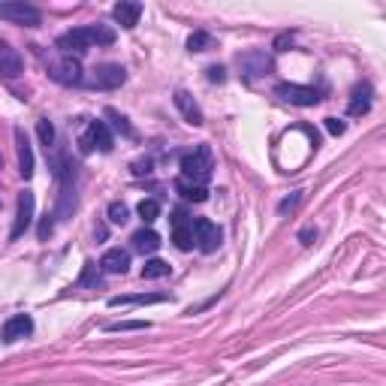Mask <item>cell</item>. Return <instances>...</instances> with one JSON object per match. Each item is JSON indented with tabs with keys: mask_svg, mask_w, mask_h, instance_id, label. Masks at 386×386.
I'll return each instance as SVG.
<instances>
[{
	"mask_svg": "<svg viewBox=\"0 0 386 386\" xmlns=\"http://www.w3.org/2000/svg\"><path fill=\"white\" fill-rule=\"evenodd\" d=\"M79 145H82L85 154H91V151H112L115 139H112V133H109V124H106V121H91V124L85 127Z\"/></svg>",
	"mask_w": 386,
	"mask_h": 386,
	"instance_id": "obj_3",
	"label": "cell"
},
{
	"mask_svg": "<svg viewBox=\"0 0 386 386\" xmlns=\"http://www.w3.org/2000/svg\"><path fill=\"white\" fill-rule=\"evenodd\" d=\"M130 329H148V323H142V320H133V323H112L109 332H130Z\"/></svg>",
	"mask_w": 386,
	"mask_h": 386,
	"instance_id": "obj_27",
	"label": "cell"
},
{
	"mask_svg": "<svg viewBox=\"0 0 386 386\" xmlns=\"http://www.w3.org/2000/svg\"><path fill=\"white\" fill-rule=\"evenodd\" d=\"M175 106H178V112L187 118V124H193V127H199L202 124V109L193 103V97L187 94V91H175Z\"/></svg>",
	"mask_w": 386,
	"mask_h": 386,
	"instance_id": "obj_16",
	"label": "cell"
},
{
	"mask_svg": "<svg viewBox=\"0 0 386 386\" xmlns=\"http://www.w3.org/2000/svg\"><path fill=\"white\" fill-rule=\"evenodd\" d=\"M133 248L139 251V254H154L160 248V236L154 233V229H139V233H133Z\"/></svg>",
	"mask_w": 386,
	"mask_h": 386,
	"instance_id": "obj_18",
	"label": "cell"
},
{
	"mask_svg": "<svg viewBox=\"0 0 386 386\" xmlns=\"http://www.w3.org/2000/svg\"><path fill=\"white\" fill-rule=\"evenodd\" d=\"M209 79L212 82H224V67H209Z\"/></svg>",
	"mask_w": 386,
	"mask_h": 386,
	"instance_id": "obj_30",
	"label": "cell"
},
{
	"mask_svg": "<svg viewBox=\"0 0 386 386\" xmlns=\"http://www.w3.org/2000/svg\"><path fill=\"white\" fill-rule=\"evenodd\" d=\"M16 145H19V172H21V178H31L33 175V151H31L28 136L21 130H16Z\"/></svg>",
	"mask_w": 386,
	"mask_h": 386,
	"instance_id": "obj_17",
	"label": "cell"
},
{
	"mask_svg": "<svg viewBox=\"0 0 386 386\" xmlns=\"http://www.w3.org/2000/svg\"><path fill=\"white\" fill-rule=\"evenodd\" d=\"M136 212H139V217H142L145 224H151V221H157L160 217V202L157 199H142L136 205Z\"/></svg>",
	"mask_w": 386,
	"mask_h": 386,
	"instance_id": "obj_22",
	"label": "cell"
},
{
	"mask_svg": "<svg viewBox=\"0 0 386 386\" xmlns=\"http://www.w3.org/2000/svg\"><path fill=\"white\" fill-rule=\"evenodd\" d=\"M212 169H214V160H212L209 145L193 148V151H187L182 157V178H184V182H193V184L205 187V182L212 178Z\"/></svg>",
	"mask_w": 386,
	"mask_h": 386,
	"instance_id": "obj_2",
	"label": "cell"
},
{
	"mask_svg": "<svg viewBox=\"0 0 386 386\" xmlns=\"http://www.w3.org/2000/svg\"><path fill=\"white\" fill-rule=\"evenodd\" d=\"M275 97H281L284 103H293V106H317L320 94L308 85H296V82H284L275 88Z\"/></svg>",
	"mask_w": 386,
	"mask_h": 386,
	"instance_id": "obj_7",
	"label": "cell"
},
{
	"mask_svg": "<svg viewBox=\"0 0 386 386\" xmlns=\"http://www.w3.org/2000/svg\"><path fill=\"white\" fill-rule=\"evenodd\" d=\"M36 133H40V142L46 145V151H48V148H55V127H51L48 118H40V121H36Z\"/></svg>",
	"mask_w": 386,
	"mask_h": 386,
	"instance_id": "obj_23",
	"label": "cell"
},
{
	"mask_svg": "<svg viewBox=\"0 0 386 386\" xmlns=\"http://www.w3.org/2000/svg\"><path fill=\"white\" fill-rule=\"evenodd\" d=\"M51 79L61 82V85H79V82H82V63L67 55L61 63H55V67H51Z\"/></svg>",
	"mask_w": 386,
	"mask_h": 386,
	"instance_id": "obj_12",
	"label": "cell"
},
{
	"mask_svg": "<svg viewBox=\"0 0 386 386\" xmlns=\"http://www.w3.org/2000/svg\"><path fill=\"white\" fill-rule=\"evenodd\" d=\"M112 16H115V21H118L121 28L133 31L136 24H139V16H142V4H133V0H121V4H115Z\"/></svg>",
	"mask_w": 386,
	"mask_h": 386,
	"instance_id": "obj_14",
	"label": "cell"
},
{
	"mask_svg": "<svg viewBox=\"0 0 386 386\" xmlns=\"http://www.w3.org/2000/svg\"><path fill=\"white\" fill-rule=\"evenodd\" d=\"M299 199H302V193H293V197H290V199H284V202H281V205H278V209H281V212H284V214H287V212H293V209H296V205H299Z\"/></svg>",
	"mask_w": 386,
	"mask_h": 386,
	"instance_id": "obj_29",
	"label": "cell"
},
{
	"mask_svg": "<svg viewBox=\"0 0 386 386\" xmlns=\"http://www.w3.org/2000/svg\"><path fill=\"white\" fill-rule=\"evenodd\" d=\"M326 130H329L332 136H341V133H344V121H341V118H326Z\"/></svg>",
	"mask_w": 386,
	"mask_h": 386,
	"instance_id": "obj_28",
	"label": "cell"
},
{
	"mask_svg": "<svg viewBox=\"0 0 386 386\" xmlns=\"http://www.w3.org/2000/svg\"><path fill=\"white\" fill-rule=\"evenodd\" d=\"M221 226H217L214 221H209V217H197L193 221V244H199L202 254H214L217 248H221Z\"/></svg>",
	"mask_w": 386,
	"mask_h": 386,
	"instance_id": "obj_4",
	"label": "cell"
},
{
	"mask_svg": "<svg viewBox=\"0 0 386 386\" xmlns=\"http://www.w3.org/2000/svg\"><path fill=\"white\" fill-rule=\"evenodd\" d=\"M91 88H97V91H115V88H121L127 82V73L121 63H100V67L91 70Z\"/></svg>",
	"mask_w": 386,
	"mask_h": 386,
	"instance_id": "obj_5",
	"label": "cell"
},
{
	"mask_svg": "<svg viewBox=\"0 0 386 386\" xmlns=\"http://www.w3.org/2000/svg\"><path fill=\"white\" fill-rule=\"evenodd\" d=\"M187 48H190V51H205V48H212V36L205 33V31H197V33H193L190 40H187Z\"/></svg>",
	"mask_w": 386,
	"mask_h": 386,
	"instance_id": "obj_26",
	"label": "cell"
},
{
	"mask_svg": "<svg viewBox=\"0 0 386 386\" xmlns=\"http://www.w3.org/2000/svg\"><path fill=\"white\" fill-rule=\"evenodd\" d=\"M115 43V31L106 24H85V28H73L58 40V48L63 55H85L94 46H112Z\"/></svg>",
	"mask_w": 386,
	"mask_h": 386,
	"instance_id": "obj_1",
	"label": "cell"
},
{
	"mask_svg": "<svg viewBox=\"0 0 386 386\" xmlns=\"http://www.w3.org/2000/svg\"><path fill=\"white\" fill-rule=\"evenodd\" d=\"M106 118H112V127H115V130H118V133H124V136H133V127L127 124L124 115H118L115 109H106Z\"/></svg>",
	"mask_w": 386,
	"mask_h": 386,
	"instance_id": "obj_24",
	"label": "cell"
},
{
	"mask_svg": "<svg viewBox=\"0 0 386 386\" xmlns=\"http://www.w3.org/2000/svg\"><path fill=\"white\" fill-rule=\"evenodd\" d=\"M127 217H130V209H127L124 202H112V205H109V221H112V224L121 226V224H127Z\"/></svg>",
	"mask_w": 386,
	"mask_h": 386,
	"instance_id": "obj_25",
	"label": "cell"
},
{
	"mask_svg": "<svg viewBox=\"0 0 386 386\" xmlns=\"http://www.w3.org/2000/svg\"><path fill=\"white\" fill-rule=\"evenodd\" d=\"M172 241H175V248H182V251L193 248V217L184 209H178L172 214Z\"/></svg>",
	"mask_w": 386,
	"mask_h": 386,
	"instance_id": "obj_9",
	"label": "cell"
},
{
	"mask_svg": "<svg viewBox=\"0 0 386 386\" xmlns=\"http://www.w3.org/2000/svg\"><path fill=\"white\" fill-rule=\"evenodd\" d=\"M33 193L31 190H21L19 193V209H16V224H12V233H9V239L16 241V239H21L24 233L31 229V224H33Z\"/></svg>",
	"mask_w": 386,
	"mask_h": 386,
	"instance_id": "obj_8",
	"label": "cell"
},
{
	"mask_svg": "<svg viewBox=\"0 0 386 386\" xmlns=\"http://www.w3.org/2000/svg\"><path fill=\"white\" fill-rule=\"evenodd\" d=\"M21 70H24V63L19 58V51L6 43H0V75L4 79H16V75H21Z\"/></svg>",
	"mask_w": 386,
	"mask_h": 386,
	"instance_id": "obj_15",
	"label": "cell"
},
{
	"mask_svg": "<svg viewBox=\"0 0 386 386\" xmlns=\"http://www.w3.org/2000/svg\"><path fill=\"white\" fill-rule=\"evenodd\" d=\"M314 236H317V229H311V226H308V229H302V233H299L302 244H308V239H314Z\"/></svg>",
	"mask_w": 386,
	"mask_h": 386,
	"instance_id": "obj_31",
	"label": "cell"
},
{
	"mask_svg": "<svg viewBox=\"0 0 386 386\" xmlns=\"http://www.w3.org/2000/svg\"><path fill=\"white\" fill-rule=\"evenodd\" d=\"M0 19H6L12 24H28V28H36L43 21V12L24 4V0H16V4H0Z\"/></svg>",
	"mask_w": 386,
	"mask_h": 386,
	"instance_id": "obj_6",
	"label": "cell"
},
{
	"mask_svg": "<svg viewBox=\"0 0 386 386\" xmlns=\"http://www.w3.org/2000/svg\"><path fill=\"white\" fill-rule=\"evenodd\" d=\"M31 332H33L31 314H16V317H9L6 323H4V329H0V338H4L6 344H16L21 338H28Z\"/></svg>",
	"mask_w": 386,
	"mask_h": 386,
	"instance_id": "obj_10",
	"label": "cell"
},
{
	"mask_svg": "<svg viewBox=\"0 0 386 386\" xmlns=\"http://www.w3.org/2000/svg\"><path fill=\"white\" fill-rule=\"evenodd\" d=\"M100 268L109 275H124L127 268H130V254H127L124 248H109L100 256Z\"/></svg>",
	"mask_w": 386,
	"mask_h": 386,
	"instance_id": "obj_13",
	"label": "cell"
},
{
	"mask_svg": "<svg viewBox=\"0 0 386 386\" xmlns=\"http://www.w3.org/2000/svg\"><path fill=\"white\" fill-rule=\"evenodd\" d=\"M371 103H375V91H371L368 82H359L353 91H350V103H347V112L353 115V118H362V115L371 112Z\"/></svg>",
	"mask_w": 386,
	"mask_h": 386,
	"instance_id": "obj_11",
	"label": "cell"
},
{
	"mask_svg": "<svg viewBox=\"0 0 386 386\" xmlns=\"http://www.w3.org/2000/svg\"><path fill=\"white\" fill-rule=\"evenodd\" d=\"M169 275V263H163V260H148L142 266V278L145 281H157V278H166Z\"/></svg>",
	"mask_w": 386,
	"mask_h": 386,
	"instance_id": "obj_21",
	"label": "cell"
},
{
	"mask_svg": "<svg viewBox=\"0 0 386 386\" xmlns=\"http://www.w3.org/2000/svg\"><path fill=\"white\" fill-rule=\"evenodd\" d=\"M175 187H178V193H182L184 199H190V202H205V199H209V190H205L202 184H193V182H184V178H182V182H178Z\"/></svg>",
	"mask_w": 386,
	"mask_h": 386,
	"instance_id": "obj_19",
	"label": "cell"
},
{
	"mask_svg": "<svg viewBox=\"0 0 386 386\" xmlns=\"http://www.w3.org/2000/svg\"><path fill=\"white\" fill-rule=\"evenodd\" d=\"M166 296H145V293H139V296H115V299H109L112 308H118V305H145V302H163Z\"/></svg>",
	"mask_w": 386,
	"mask_h": 386,
	"instance_id": "obj_20",
	"label": "cell"
}]
</instances>
